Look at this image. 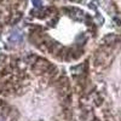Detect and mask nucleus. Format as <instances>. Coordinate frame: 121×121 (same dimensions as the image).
<instances>
[{"label": "nucleus", "mask_w": 121, "mask_h": 121, "mask_svg": "<svg viewBox=\"0 0 121 121\" xmlns=\"http://www.w3.org/2000/svg\"><path fill=\"white\" fill-rule=\"evenodd\" d=\"M33 4L35 6H40V4H41V0H33Z\"/></svg>", "instance_id": "obj_2"}, {"label": "nucleus", "mask_w": 121, "mask_h": 121, "mask_svg": "<svg viewBox=\"0 0 121 121\" xmlns=\"http://www.w3.org/2000/svg\"><path fill=\"white\" fill-rule=\"evenodd\" d=\"M21 39H22V36L19 35V34H18V35H13V36H11V40H18V41H19Z\"/></svg>", "instance_id": "obj_1"}]
</instances>
